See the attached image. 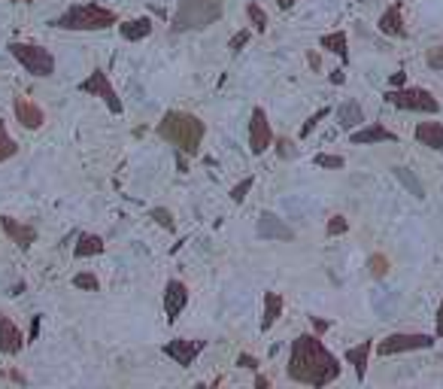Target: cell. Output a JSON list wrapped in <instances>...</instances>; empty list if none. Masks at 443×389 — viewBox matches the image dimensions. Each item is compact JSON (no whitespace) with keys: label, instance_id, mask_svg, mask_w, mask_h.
<instances>
[{"label":"cell","instance_id":"obj_1","mask_svg":"<svg viewBox=\"0 0 443 389\" xmlns=\"http://www.w3.org/2000/svg\"><path fill=\"white\" fill-rule=\"evenodd\" d=\"M286 374L291 383L322 389L340 377V362H337V356L319 341V335H298L295 341H291Z\"/></svg>","mask_w":443,"mask_h":389},{"label":"cell","instance_id":"obj_2","mask_svg":"<svg viewBox=\"0 0 443 389\" xmlns=\"http://www.w3.org/2000/svg\"><path fill=\"white\" fill-rule=\"evenodd\" d=\"M155 134L167 140L170 146H177L179 152L186 155H198L200 152V143L207 137V125L191 113H182V110H167L158 122Z\"/></svg>","mask_w":443,"mask_h":389},{"label":"cell","instance_id":"obj_3","mask_svg":"<svg viewBox=\"0 0 443 389\" xmlns=\"http://www.w3.org/2000/svg\"><path fill=\"white\" fill-rule=\"evenodd\" d=\"M225 13V0H179L177 13H173L170 31L173 34H186V31H204L216 24Z\"/></svg>","mask_w":443,"mask_h":389},{"label":"cell","instance_id":"obj_4","mask_svg":"<svg viewBox=\"0 0 443 389\" xmlns=\"http://www.w3.org/2000/svg\"><path fill=\"white\" fill-rule=\"evenodd\" d=\"M115 22H119V15L113 10H106V6L79 3V6H70L67 13H61L52 24L61 31H106V28H113Z\"/></svg>","mask_w":443,"mask_h":389},{"label":"cell","instance_id":"obj_5","mask_svg":"<svg viewBox=\"0 0 443 389\" xmlns=\"http://www.w3.org/2000/svg\"><path fill=\"white\" fill-rule=\"evenodd\" d=\"M10 55L22 64L31 77H52L55 73V58L49 49L33 46V43H10Z\"/></svg>","mask_w":443,"mask_h":389},{"label":"cell","instance_id":"obj_6","mask_svg":"<svg viewBox=\"0 0 443 389\" xmlns=\"http://www.w3.org/2000/svg\"><path fill=\"white\" fill-rule=\"evenodd\" d=\"M386 101L392 106H398V110H410V113H440V101L434 97L428 88H392V92H386Z\"/></svg>","mask_w":443,"mask_h":389},{"label":"cell","instance_id":"obj_7","mask_svg":"<svg viewBox=\"0 0 443 389\" xmlns=\"http://www.w3.org/2000/svg\"><path fill=\"white\" fill-rule=\"evenodd\" d=\"M434 338L431 335H419V332H398L389 335L386 341L377 344L380 356H398V353H413V350H431Z\"/></svg>","mask_w":443,"mask_h":389},{"label":"cell","instance_id":"obj_8","mask_svg":"<svg viewBox=\"0 0 443 389\" xmlns=\"http://www.w3.org/2000/svg\"><path fill=\"white\" fill-rule=\"evenodd\" d=\"M79 92L100 97V101H104L106 106H110V113H115V116L122 113V97L115 95L113 82H110V77H106L104 70H95V73H91V77H86V79H82V82H79Z\"/></svg>","mask_w":443,"mask_h":389},{"label":"cell","instance_id":"obj_9","mask_svg":"<svg viewBox=\"0 0 443 389\" xmlns=\"http://www.w3.org/2000/svg\"><path fill=\"white\" fill-rule=\"evenodd\" d=\"M271 146H273L271 122H267V116H264L261 106H255L252 119H249V149H252V155H264Z\"/></svg>","mask_w":443,"mask_h":389},{"label":"cell","instance_id":"obj_10","mask_svg":"<svg viewBox=\"0 0 443 389\" xmlns=\"http://www.w3.org/2000/svg\"><path fill=\"white\" fill-rule=\"evenodd\" d=\"M204 341H188V338H177V341H167L164 344V353L170 356L177 365H182V368H188L191 362L198 359L200 353H204Z\"/></svg>","mask_w":443,"mask_h":389},{"label":"cell","instance_id":"obj_11","mask_svg":"<svg viewBox=\"0 0 443 389\" xmlns=\"http://www.w3.org/2000/svg\"><path fill=\"white\" fill-rule=\"evenodd\" d=\"M188 304V286L182 280H170L164 286V313H167V322H177L179 313L186 310Z\"/></svg>","mask_w":443,"mask_h":389},{"label":"cell","instance_id":"obj_12","mask_svg":"<svg viewBox=\"0 0 443 389\" xmlns=\"http://www.w3.org/2000/svg\"><path fill=\"white\" fill-rule=\"evenodd\" d=\"M258 237H264V241H291L295 237V231H291L286 222H282L277 213H271V210H264L261 216H258Z\"/></svg>","mask_w":443,"mask_h":389},{"label":"cell","instance_id":"obj_13","mask_svg":"<svg viewBox=\"0 0 443 389\" xmlns=\"http://www.w3.org/2000/svg\"><path fill=\"white\" fill-rule=\"evenodd\" d=\"M0 228H3V235L10 237L15 246H22V250H28L31 244H37V228L24 225V222L13 219V216H0Z\"/></svg>","mask_w":443,"mask_h":389},{"label":"cell","instance_id":"obj_14","mask_svg":"<svg viewBox=\"0 0 443 389\" xmlns=\"http://www.w3.org/2000/svg\"><path fill=\"white\" fill-rule=\"evenodd\" d=\"M13 113H15V119H19V125H24L28 131L43 128V122H46L43 110H40L33 101H28V97H22V95L13 101Z\"/></svg>","mask_w":443,"mask_h":389},{"label":"cell","instance_id":"obj_15","mask_svg":"<svg viewBox=\"0 0 443 389\" xmlns=\"http://www.w3.org/2000/svg\"><path fill=\"white\" fill-rule=\"evenodd\" d=\"M353 140L355 146H371V143H395L398 134H392L386 125H380V122H371V125H362L358 131H353Z\"/></svg>","mask_w":443,"mask_h":389},{"label":"cell","instance_id":"obj_16","mask_svg":"<svg viewBox=\"0 0 443 389\" xmlns=\"http://www.w3.org/2000/svg\"><path fill=\"white\" fill-rule=\"evenodd\" d=\"M22 347H24V338L19 332V326L6 313H0V350L6 356H15V353H22Z\"/></svg>","mask_w":443,"mask_h":389},{"label":"cell","instance_id":"obj_17","mask_svg":"<svg viewBox=\"0 0 443 389\" xmlns=\"http://www.w3.org/2000/svg\"><path fill=\"white\" fill-rule=\"evenodd\" d=\"M377 28H380V31H382V34H386V37H398V40H404V37H407V28H404V15H401V3H392L389 10L380 15Z\"/></svg>","mask_w":443,"mask_h":389},{"label":"cell","instance_id":"obj_18","mask_svg":"<svg viewBox=\"0 0 443 389\" xmlns=\"http://www.w3.org/2000/svg\"><path fill=\"white\" fill-rule=\"evenodd\" d=\"M413 134H416V140H419L422 146L434 149V152H443V125H440V122H419Z\"/></svg>","mask_w":443,"mask_h":389},{"label":"cell","instance_id":"obj_19","mask_svg":"<svg viewBox=\"0 0 443 389\" xmlns=\"http://www.w3.org/2000/svg\"><path fill=\"white\" fill-rule=\"evenodd\" d=\"M337 122H340V128H346V131H353L358 125H364V110H362V104L358 101H344L337 106Z\"/></svg>","mask_w":443,"mask_h":389},{"label":"cell","instance_id":"obj_20","mask_svg":"<svg viewBox=\"0 0 443 389\" xmlns=\"http://www.w3.org/2000/svg\"><path fill=\"white\" fill-rule=\"evenodd\" d=\"M371 350H373V341H362L358 347H349V350H346V362L355 368L358 380H364V374H367V359H371Z\"/></svg>","mask_w":443,"mask_h":389},{"label":"cell","instance_id":"obj_21","mask_svg":"<svg viewBox=\"0 0 443 389\" xmlns=\"http://www.w3.org/2000/svg\"><path fill=\"white\" fill-rule=\"evenodd\" d=\"M119 34L128 40V43H137V40H146L152 34V22L149 19H128L119 24Z\"/></svg>","mask_w":443,"mask_h":389},{"label":"cell","instance_id":"obj_22","mask_svg":"<svg viewBox=\"0 0 443 389\" xmlns=\"http://www.w3.org/2000/svg\"><path fill=\"white\" fill-rule=\"evenodd\" d=\"M322 49H328V52H334L340 58V61H349V43H346V31H334V34H325L319 40Z\"/></svg>","mask_w":443,"mask_h":389},{"label":"cell","instance_id":"obj_23","mask_svg":"<svg viewBox=\"0 0 443 389\" xmlns=\"http://www.w3.org/2000/svg\"><path fill=\"white\" fill-rule=\"evenodd\" d=\"M100 253H104V237L97 235H79L76 246H73L76 259H91V255H100Z\"/></svg>","mask_w":443,"mask_h":389},{"label":"cell","instance_id":"obj_24","mask_svg":"<svg viewBox=\"0 0 443 389\" xmlns=\"http://www.w3.org/2000/svg\"><path fill=\"white\" fill-rule=\"evenodd\" d=\"M282 313V295L280 292H264V317H261V328H273V322Z\"/></svg>","mask_w":443,"mask_h":389},{"label":"cell","instance_id":"obj_25","mask_svg":"<svg viewBox=\"0 0 443 389\" xmlns=\"http://www.w3.org/2000/svg\"><path fill=\"white\" fill-rule=\"evenodd\" d=\"M395 177H398V180H401V183H404L407 189H410V195H413V198H419V201L425 198V189H422V183H419V180L413 177V170H410V168H395Z\"/></svg>","mask_w":443,"mask_h":389},{"label":"cell","instance_id":"obj_26","mask_svg":"<svg viewBox=\"0 0 443 389\" xmlns=\"http://www.w3.org/2000/svg\"><path fill=\"white\" fill-rule=\"evenodd\" d=\"M15 152H19V146H15V140L10 137V131H6L3 119H0V164H3V161H10Z\"/></svg>","mask_w":443,"mask_h":389},{"label":"cell","instance_id":"obj_27","mask_svg":"<svg viewBox=\"0 0 443 389\" xmlns=\"http://www.w3.org/2000/svg\"><path fill=\"white\" fill-rule=\"evenodd\" d=\"M246 19H249V24H252L258 34H264V31H267V13L258 3H246Z\"/></svg>","mask_w":443,"mask_h":389},{"label":"cell","instance_id":"obj_28","mask_svg":"<svg viewBox=\"0 0 443 389\" xmlns=\"http://www.w3.org/2000/svg\"><path fill=\"white\" fill-rule=\"evenodd\" d=\"M367 271H371L373 280H382V277L389 274V259L382 253H373L371 259H367Z\"/></svg>","mask_w":443,"mask_h":389},{"label":"cell","instance_id":"obj_29","mask_svg":"<svg viewBox=\"0 0 443 389\" xmlns=\"http://www.w3.org/2000/svg\"><path fill=\"white\" fill-rule=\"evenodd\" d=\"M73 286L82 289V292H97V289H100L97 277H95V274H88V271H79V274L73 277Z\"/></svg>","mask_w":443,"mask_h":389},{"label":"cell","instance_id":"obj_30","mask_svg":"<svg viewBox=\"0 0 443 389\" xmlns=\"http://www.w3.org/2000/svg\"><path fill=\"white\" fill-rule=\"evenodd\" d=\"M149 216H152L158 225L167 228V231L177 228V222H173V213H170V210H164V207H152V213H149Z\"/></svg>","mask_w":443,"mask_h":389},{"label":"cell","instance_id":"obj_31","mask_svg":"<svg viewBox=\"0 0 443 389\" xmlns=\"http://www.w3.org/2000/svg\"><path fill=\"white\" fill-rule=\"evenodd\" d=\"M328 116H331V110H328V106H322V110H319V113H313V116H310V119H307V122H304V128H300V137H310V134H313V128H316V125H319V122H322V119H328Z\"/></svg>","mask_w":443,"mask_h":389},{"label":"cell","instance_id":"obj_32","mask_svg":"<svg viewBox=\"0 0 443 389\" xmlns=\"http://www.w3.org/2000/svg\"><path fill=\"white\" fill-rule=\"evenodd\" d=\"M316 168H328V170H340V168H344V159H340V155H325V152H319V155H316Z\"/></svg>","mask_w":443,"mask_h":389},{"label":"cell","instance_id":"obj_33","mask_svg":"<svg viewBox=\"0 0 443 389\" xmlns=\"http://www.w3.org/2000/svg\"><path fill=\"white\" fill-rule=\"evenodd\" d=\"M273 143H277V155L282 161L286 159H295L298 155V149H295V140H289V137H280V140H273Z\"/></svg>","mask_w":443,"mask_h":389},{"label":"cell","instance_id":"obj_34","mask_svg":"<svg viewBox=\"0 0 443 389\" xmlns=\"http://www.w3.org/2000/svg\"><path fill=\"white\" fill-rule=\"evenodd\" d=\"M325 231H328V237L346 235V231H349V219H346V216H331V219H328V228H325Z\"/></svg>","mask_w":443,"mask_h":389},{"label":"cell","instance_id":"obj_35","mask_svg":"<svg viewBox=\"0 0 443 389\" xmlns=\"http://www.w3.org/2000/svg\"><path fill=\"white\" fill-rule=\"evenodd\" d=\"M252 186H255V180H252V177H246L243 183H237V186L231 189V201H234V204H240V201H243V198L249 195V189H252Z\"/></svg>","mask_w":443,"mask_h":389},{"label":"cell","instance_id":"obj_36","mask_svg":"<svg viewBox=\"0 0 443 389\" xmlns=\"http://www.w3.org/2000/svg\"><path fill=\"white\" fill-rule=\"evenodd\" d=\"M425 61H428L431 70H443V46H431L428 55H425Z\"/></svg>","mask_w":443,"mask_h":389},{"label":"cell","instance_id":"obj_37","mask_svg":"<svg viewBox=\"0 0 443 389\" xmlns=\"http://www.w3.org/2000/svg\"><path fill=\"white\" fill-rule=\"evenodd\" d=\"M249 37H252L249 31H240V34H234V37H231V52H240V49L249 43Z\"/></svg>","mask_w":443,"mask_h":389},{"label":"cell","instance_id":"obj_38","mask_svg":"<svg viewBox=\"0 0 443 389\" xmlns=\"http://www.w3.org/2000/svg\"><path fill=\"white\" fill-rule=\"evenodd\" d=\"M237 365L255 371V368H258V359H255V356H249V353H240V356H237Z\"/></svg>","mask_w":443,"mask_h":389},{"label":"cell","instance_id":"obj_39","mask_svg":"<svg viewBox=\"0 0 443 389\" xmlns=\"http://www.w3.org/2000/svg\"><path fill=\"white\" fill-rule=\"evenodd\" d=\"M310 322H313V328H316V332H328V328H331V322L328 319H319V317H310Z\"/></svg>","mask_w":443,"mask_h":389},{"label":"cell","instance_id":"obj_40","mask_svg":"<svg viewBox=\"0 0 443 389\" xmlns=\"http://www.w3.org/2000/svg\"><path fill=\"white\" fill-rule=\"evenodd\" d=\"M40 322H43V317H40V313H37V317L31 319V335H28L31 341H37V338H40Z\"/></svg>","mask_w":443,"mask_h":389},{"label":"cell","instance_id":"obj_41","mask_svg":"<svg viewBox=\"0 0 443 389\" xmlns=\"http://www.w3.org/2000/svg\"><path fill=\"white\" fill-rule=\"evenodd\" d=\"M389 82H392V88H401V86H404V82H407V77L398 70V73H392V79H389Z\"/></svg>","mask_w":443,"mask_h":389},{"label":"cell","instance_id":"obj_42","mask_svg":"<svg viewBox=\"0 0 443 389\" xmlns=\"http://www.w3.org/2000/svg\"><path fill=\"white\" fill-rule=\"evenodd\" d=\"M328 79L334 82V86H344V82H346V73H344V70H334V73H331V77H328Z\"/></svg>","mask_w":443,"mask_h":389},{"label":"cell","instance_id":"obj_43","mask_svg":"<svg viewBox=\"0 0 443 389\" xmlns=\"http://www.w3.org/2000/svg\"><path fill=\"white\" fill-rule=\"evenodd\" d=\"M307 64H310L313 70H319V68H322V61H319V55H316V52H310V55H307Z\"/></svg>","mask_w":443,"mask_h":389},{"label":"cell","instance_id":"obj_44","mask_svg":"<svg viewBox=\"0 0 443 389\" xmlns=\"http://www.w3.org/2000/svg\"><path fill=\"white\" fill-rule=\"evenodd\" d=\"M437 338H443V301H440V308H437Z\"/></svg>","mask_w":443,"mask_h":389},{"label":"cell","instance_id":"obj_45","mask_svg":"<svg viewBox=\"0 0 443 389\" xmlns=\"http://www.w3.org/2000/svg\"><path fill=\"white\" fill-rule=\"evenodd\" d=\"M177 168H179L182 173L188 170V164H186V152H179V155H177Z\"/></svg>","mask_w":443,"mask_h":389},{"label":"cell","instance_id":"obj_46","mask_svg":"<svg viewBox=\"0 0 443 389\" xmlns=\"http://www.w3.org/2000/svg\"><path fill=\"white\" fill-rule=\"evenodd\" d=\"M255 386H258V389H271V380H267V377H261V374H258V377H255Z\"/></svg>","mask_w":443,"mask_h":389},{"label":"cell","instance_id":"obj_47","mask_svg":"<svg viewBox=\"0 0 443 389\" xmlns=\"http://www.w3.org/2000/svg\"><path fill=\"white\" fill-rule=\"evenodd\" d=\"M298 3V0H277V6H280V10H291V6H295Z\"/></svg>","mask_w":443,"mask_h":389},{"label":"cell","instance_id":"obj_48","mask_svg":"<svg viewBox=\"0 0 443 389\" xmlns=\"http://www.w3.org/2000/svg\"><path fill=\"white\" fill-rule=\"evenodd\" d=\"M13 3H33V0H13Z\"/></svg>","mask_w":443,"mask_h":389}]
</instances>
